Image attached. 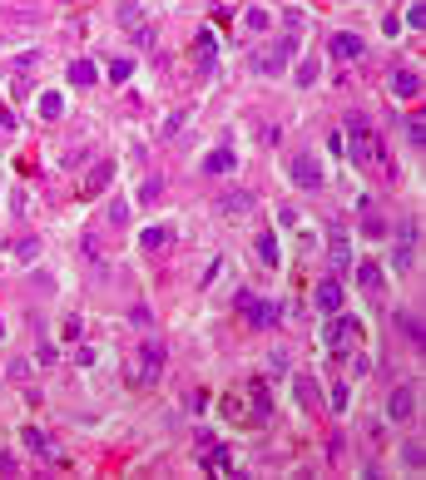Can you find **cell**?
<instances>
[{"label":"cell","mask_w":426,"mask_h":480,"mask_svg":"<svg viewBox=\"0 0 426 480\" xmlns=\"http://www.w3.org/2000/svg\"><path fill=\"white\" fill-rule=\"evenodd\" d=\"M342 129H347V139H342V153L352 158V164H362V169H372V164H382L387 158V149H382V139H377V129H372V119L367 114H342Z\"/></svg>","instance_id":"1"},{"label":"cell","mask_w":426,"mask_h":480,"mask_svg":"<svg viewBox=\"0 0 426 480\" xmlns=\"http://www.w3.org/2000/svg\"><path fill=\"white\" fill-rule=\"evenodd\" d=\"M159 371H164V347H159V342H139L134 347V361H129V382L139 387H154L159 382Z\"/></svg>","instance_id":"2"},{"label":"cell","mask_w":426,"mask_h":480,"mask_svg":"<svg viewBox=\"0 0 426 480\" xmlns=\"http://www.w3.org/2000/svg\"><path fill=\"white\" fill-rule=\"evenodd\" d=\"M293 50H298V40H293V35L273 40V50H253V75H278V70L293 60Z\"/></svg>","instance_id":"3"},{"label":"cell","mask_w":426,"mask_h":480,"mask_svg":"<svg viewBox=\"0 0 426 480\" xmlns=\"http://www.w3.org/2000/svg\"><path fill=\"white\" fill-rule=\"evenodd\" d=\"M288 179H293L298 188H307V193H312V188H323V164H317V158L302 149V153H293V158H288Z\"/></svg>","instance_id":"4"},{"label":"cell","mask_w":426,"mask_h":480,"mask_svg":"<svg viewBox=\"0 0 426 480\" xmlns=\"http://www.w3.org/2000/svg\"><path fill=\"white\" fill-rule=\"evenodd\" d=\"M238 307L248 312V327H278V302H268V297H253V292H243V297H238Z\"/></svg>","instance_id":"5"},{"label":"cell","mask_w":426,"mask_h":480,"mask_svg":"<svg viewBox=\"0 0 426 480\" xmlns=\"http://www.w3.org/2000/svg\"><path fill=\"white\" fill-rule=\"evenodd\" d=\"M332 322H328V347H342V352H352V342H357V317H347L342 307L337 312H328Z\"/></svg>","instance_id":"6"},{"label":"cell","mask_w":426,"mask_h":480,"mask_svg":"<svg viewBox=\"0 0 426 480\" xmlns=\"http://www.w3.org/2000/svg\"><path fill=\"white\" fill-rule=\"evenodd\" d=\"M387 411H392V421H411L416 416V387H397L392 401H387Z\"/></svg>","instance_id":"7"},{"label":"cell","mask_w":426,"mask_h":480,"mask_svg":"<svg viewBox=\"0 0 426 480\" xmlns=\"http://www.w3.org/2000/svg\"><path fill=\"white\" fill-rule=\"evenodd\" d=\"M411 248H416V228L402 223V228H397V257H392L397 273H411Z\"/></svg>","instance_id":"8"},{"label":"cell","mask_w":426,"mask_h":480,"mask_svg":"<svg viewBox=\"0 0 426 480\" xmlns=\"http://www.w3.org/2000/svg\"><path fill=\"white\" fill-rule=\"evenodd\" d=\"M328 50H332V60H357V55H362V40H357L352 30H337V35L328 40Z\"/></svg>","instance_id":"9"},{"label":"cell","mask_w":426,"mask_h":480,"mask_svg":"<svg viewBox=\"0 0 426 480\" xmlns=\"http://www.w3.org/2000/svg\"><path fill=\"white\" fill-rule=\"evenodd\" d=\"M20 436H25V446H30V451H40L45 460H65V451H60L55 441H45V431H35V426H25Z\"/></svg>","instance_id":"10"},{"label":"cell","mask_w":426,"mask_h":480,"mask_svg":"<svg viewBox=\"0 0 426 480\" xmlns=\"http://www.w3.org/2000/svg\"><path fill=\"white\" fill-rule=\"evenodd\" d=\"M328 257H332V268H337V273L352 262V248H347V228H342V223H332V248H328Z\"/></svg>","instance_id":"11"},{"label":"cell","mask_w":426,"mask_h":480,"mask_svg":"<svg viewBox=\"0 0 426 480\" xmlns=\"http://www.w3.org/2000/svg\"><path fill=\"white\" fill-rule=\"evenodd\" d=\"M219 208H223V213H253V208H258V198H253L248 188H228V193L219 198Z\"/></svg>","instance_id":"12"},{"label":"cell","mask_w":426,"mask_h":480,"mask_svg":"<svg viewBox=\"0 0 426 480\" xmlns=\"http://www.w3.org/2000/svg\"><path fill=\"white\" fill-rule=\"evenodd\" d=\"M392 94H397V99H416V94H421L416 70H397V75H392Z\"/></svg>","instance_id":"13"},{"label":"cell","mask_w":426,"mask_h":480,"mask_svg":"<svg viewBox=\"0 0 426 480\" xmlns=\"http://www.w3.org/2000/svg\"><path fill=\"white\" fill-rule=\"evenodd\" d=\"M317 307H323V312H337V307H342V283H337V278L317 283Z\"/></svg>","instance_id":"14"},{"label":"cell","mask_w":426,"mask_h":480,"mask_svg":"<svg viewBox=\"0 0 426 480\" xmlns=\"http://www.w3.org/2000/svg\"><path fill=\"white\" fill-rule=\"evenodd\" d=\"M89 153H94V144H89V139H85V144H70V149L60 153V169H70V174H75V169H85V158H89Z\"/></svg>","instance_id":"15"},{"label":"cell","mask_w":426,"mask_h":480,"mask_svg":"<svg viewBox=\"0 0 426 480\" xmlns=\"http://www.w3.org/2000/svg\"><path fill=\"white\" fill-rule=\"evenodd\" d=\"M203 465H208V470H219V475H228V470H233V456H228L223 446H213V441H208V446H203Z\"/></svg>","instance_id":"16"},{"label":"cell","mask_w":426,"mask_h":480,"mask_svg":"<svg viewBox=\"0 0 426 480\" xmlns=\"http://www.w3.org/2000/svg\"><path fill=\"white\" fill-rule=\"evenodd\" d=\"M159 193H164V179H159V174H144L139 188H134V203H159Z\"/></svg>","instance_id":"17"},{"label":"cell","mask_w":426,"mask_h":480,"mask_svg":"<svg viewBox=\"0 0 426 480\" xmlns=\"http://www.w3.org/2000/svg\"><path fill=\"white\" fill-rule=\"evenodd\" d=\"M253 253H258L263 262H268V268H278V238H273L268 228H263V233L253 238Z\"/></svg>","instance_id":"18"},{"label":"cell","mask_w":426,"mask_h":480,"mask_svg":"<svg viewBox=\"0 0 426 480\" xmlns=\"http://www.w3.org/2000/svg\"><path fill=\"white\" fill-rule=\"evenodd\" d=\"M233 164H238V153H233V149H213V153L203 158V169H208V174H228Z\"/></svg>","instance_id":"19"},{"label":"cell","mask_w":426,"mask_h":480,"mask_svg":"<svg viewBox=\"0 0 426 480\" xmlns=\"http://www.w3.org/2000/svg\"><path fill=\"white\" fill-rule=\"evenodd\" d=\"M193 60H198V70H203V75L213 70V30H198V45H193Z\"/></svg>","instance_id":"20"},{"label":"cell","mask_w":426,"mask_h":480,"mask_svg":"<svg viewBox=\"0 0 426 480\" xmlns=\"http://www.w3.org/2000/svg\"><path fill=\"white\" fill-rule=\"evenodd\" d=\"M99 80V70H94V60H75L70 65V84H80V89H89Z\"/></svg>","instance_id":"21"},{"label":"cell","mask_w":426,"mask_h":480,"mask_svg":"<svg viewBox=\"0 0 426 480\" xmlns=\"http://www.w3.org/2000/svg\"><path fill=\"white\" fill-rule=\"evenodd\" d=\"M293 396H298V406H312V401H317V382L307 377V371H302V377H293Z\"/></svg>","instance_id":"22"},{"label":"cell","mask_w":426,"mask_h":480,"mask_svg":"<svg viewBox=\"0 0 426 480\" xmlns=\"http://www.w3.org/2000/svg\"><path fill=\"white\" fill-rule=\"evenodd\" d=\"M357 278H362V287H367L372 297L382 292V268H377V262H362V268H357Z\"/></svg>","instance_id":"23"},{"label":"cell","mask_w":426,"mask_h":480,"mask_svg":"<svg viewBox=\"0 0 426 480\" xmlns=\"http://www.w3.org/2000/svg\"><path fill=\"white\" fill-rule=\"evenodd\" d=\"M119 25H129V30H139V25H144L139 0H119Z\"/></svg>","instance_id":"24"},{"label":"cell","mask_w":426,"mask_h":480,"mask_svg":"<svg viewBox=\"0 0 426 480\" xmlns=\"http://www.w3.org/2000/svg\"><path fill=\"white\" fill-rule=\"evenodd\" d=\"M169 238H174L169 228H144V233H139V248H149V253H159V248H164Z\"/></svg>","instance_id":"25"},{"label":"cell","mask_w":426,"mask_h":480,"mask_svg":"<svg viewBox=\"0 0 426 480\" xmlns=\"http://www.w3.org/2000/svg\"><path fill=\"white\" fill-rule=\"evenodd\" d=\"M60 110H65V99H60L55 89H50V94H40V114H45V119H60Z\"/></svg>","instance_id":"26"},{"label":"cell","mask_w":426,"mask_h":480,"mask_svg":"<svg viewBox=\"0 0 426 480\" xmlns=\"http://www.w3.org/2000/svg\"><path fill=\"white\" fill-rule=\"evenodd\" d=\"M312 80H317V60H298V70H293V84H302V89H307Z\"/></svg>","instance_id":"27"},{"label":"cell","mask_w":426,"mask_h":480,"mask_svg":"<svg viewBox=\"0 0 426 480\" xmlns=\"http://www.w3.org/2000/svg\"><path fill=\"white\" fill-rule=\"evenodd\" d=\"M104 218H110V228H124V223H129V203H124V198H115Z\"/></svg>","instance_id":"28"},{"label":"cell","mask_w":426,"mask_h":480,"mask_svg":"<svg viewBox=\"0 0 426 480\" xmlns=\"http://www.w3.org/2000/svg\"><path fill=\"white\" fill-rule=\"evenodd\" d=\"M397 327H402V332H406L411 342H421V337H426V332H421V322H416L411 312H397Z\"/></svg>","instance_id":"29"},{"label":"cell","mask_w":426,"mask_h":480,"mask_svg":"<svg viewBox=\"0 0 426 480\" xmlns=\"http://www.w3.org/2000/svg\"><path fill=\"white\" fill-rule=\"evenodd\" d=\"M362 228H367V238H387V218H377V213H367V218H362Z\"/></svg>","instance_id":"30"},{"label":"cell","mask_w":426,"mask_h":480,"mask_svg":"<svg viewBox=\"0 0 426 480\" xmlns=\"http://www.w3.org/2000/svg\"><path fill=\"white\" fill-rule=\"evenodd\" d=\"M268 406H273V401H268V382H253V411L268 416Z\"/></svg>","instance_id":"31"},{"label":"cell","mask_w":426,"mask_h":480,"mask_svg":"<svg viewBox=\"0 0 426 480\" xmlns=\"http://www.w3.org/2000/svg\"><path fill=\"white\" fill-rule=\"evenodd\" d=\"M15 257H20V262H35V257H40V238H20V243H15Z\"/></svg>","instance_id":"32"},{"label":"cell","mask_w":426,"mask_h":480,"mask_svg":"<svg viewBox=\"0 0 426 480\" xmlns=\"http://www.w3.org/2000/svg\"><path fill=\"white\" fill-rule=\"evenodd\" d=\"M110 179H115V164H110V158H104V164H94V174H89V188H104Z\"/></svg>","instance_id":"33"},{"label":"cell","mask_w":426,"mask_h":480,"mask_svg":"<svg viewBox=\"0 0 426 480\" xmlns=\"http://www.w3.org/2000/svg\"><path fill=\"white\" fill-rule=\"evenodd\" d=\"M347 401H352V391H347V382H337V387H332V411L342 416V411H347Z\"/></svg>","instance_id":"34"},{"label":"cell","mask_w":426,"mask_h":480,"mask_svg":"<svg viewBox=\"0 0 426 480\" xmlns=\"http://www.w3.org/2000/svg\"><path fill=\"white\" fill-rule=\"evenodd\" d=\"M129 75H134V65H129V60H115V65H110V80H115V84H124Z\"/></svg>","instance_id":"35"},{"label":"cell","mask_w":426,"mask_h":480,"mask_svg":"<svg viewBox=\"0 0 426 480\" xmlns=\"http://www.w3.org/2000/svg\"><path fill=\"white\" fill-rule=\"evenodd\" d=\"M406 139L421 149V144H426V124H421V119H406Z\"/></svg>","instance_id":"36"},{"label":"cell","mask_w":426,"mask_h":480,"mask_svg":"<svg viewBox=\"0 0 426 480\" xmlns=\"http://www.w3.org/2000/svg\"><path fill=\"white\" fill-rule=\"evenodd\" d=\"M243 20H248V30H268V10H258V6H253Z\"/></svg>","instance_id":"37"},{"label":"cell","mask_w":426,"mask_h":480,"mask_svg":"<svg viewBox=\"0 0 426 480\" xmlns=\"http://www.w3.org/2000/svg\"><path fill=\"white\" fill-rule=\"evenodd\" d=\"M406 25H411V30H421V25H426V6H421V0L406 10Z\"/></svg>","instance_id":"38"},{"label":"cell","mask_w":426,"mask_h":480,"mask_svg":"<svg viewBox=\"0 0 426 480\" xmlns=\"http://www.w3.org/2000/svg\"><path fill=\"white\" fill-rule=\"evenodd\" d=\"M129 322H134V327H149L154 312H149V307H129Z\"/></svg>","instance_id":"39"},{"label":"cell","mask_w":426,"mask_h":480,"mask_svg":"<svg viewBox=\"0 0 426 480\" xmlns=\"http://www.w3.org/2000/svg\"><path fill=\"white\" fill-rule=\"evenodd\" d=\"M179 129H184V114H169V119H164V134H169V139H174V134H179Z\"/></svg>","instance_id":"40"},{"label":"cell","mask_w":426,"mask_h":480,"mask_svg":"<svg viewBox=\"0 0 426 480\" xmlns=\"http://www.w3.org/2000/svg\"><path fill=\"white\" fill-rule=\"evenodd\" d=\"M10 124H15V119H10V110H6V104H0V134H6Z\"/></svg>","instance_id":"41"}]
</instances>
